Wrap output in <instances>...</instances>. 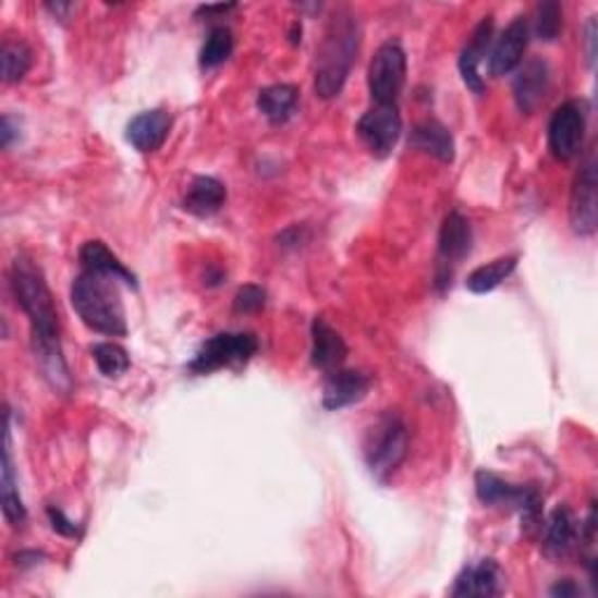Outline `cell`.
Segmentation results:
<instances>
[{
	"label": "cell",
	"instance_id": "6da1fadb",
	"mask_svg": "<svg viewBox=\"0 0 598 598\" xmlns=\"http://www.w3.org/2000/svg\"><path fill=\"white\" fill-rule=\"evenodd\" d=\"M10 285L14 300H17V306L28 318L30 346H34V355L42 379L50 383L57 393H71L73 379L61 349L59 314L42 269L34 260L20 255L10 269Z\"/></svg>",
	"mask_w": 598,
	"mask_h": 598
},
{
	"label": "cell",
	"instance_id": "7a4b0ae2",
	"mask_svg": "<svg viewBox=\"0 0 598 598\" xmlns=\"http://www.w3.org/2000/svg\"><path fill=\"white\" fill-rule=\"evenodd\" d=\"M361 22L353 12L337 10L332 14L316 54L314 85L320 99L330 101L342 94L355 63V54L361 50Z\"/></svg>",
	"mask_w": 598,
	"mask_h": 598
},
{
	"label": "cell",
	"instance_id": "3957f363",
	"mask_svg": "<svg viewBox=\"0 0 598 598\" xmlns=\"http://www.w3.org/2000/svg\"><path fill=\"white\" fill-rule=\"evenodd\" d=\"M71 304L85 326L99 334L124 337L126 318L118 279L83 269L71 285Z\"/></svg>",
	"mask_w": 598,
	"mask_h": 598
},
{
	"label": "cell",
	"instance_id": "277c9868",
	"mask_svg": "<svg viewBox=\"0 0 598 598\" xmlns=\"http://www.w3.org/2000/svg\"><path fill=\"white\" fill-rule=\"evenodd\" d=\"M410 454V430L400 414L383 412L363 442V456L371 477L386 484Z\"/></svg>",
	"mask_w": 598,
	"mask_h": 598
},
{
	"label": "cell",
	"instance_id": "5b68a950",
	"mask_svg": "<svg viewBox=\"0 0 598 598\" xmlns=\"http://www.w3.org/2000/svg\"><path fill=\"white\" fill-rule=\"evenodd\" d=\"M477 498L489 508H508L522 514V526L528 536L536 530H542V496L538 487H520V484H510L503 477H498L489 471H479L475 475Z\"/></svg>",
	"mask_w": 598,
	"mask_h": 598
},
{
	"label": "cell",
	"instance_id": "8992f818",
	"mask_svg": "<svg viewBox=\"0 0 598 598\" xmlns=\"http://www.w3.org/2000/svg\"><path fill=\"white\" fill-rule=\"evenodd\" d=\"M407 83V54L400 42H383L371 57L367 85L371 101L377 106H398V99Z\"/></svg>",
	"mask_w": 598,
	"mask_h": 598
},
{
	"label": "cell",
	"instance_id": "52a82bcc",
	"mask_svg": "<svg viewBox=\"0 0 598 598\" xmlns=\"http://www.w3.org/2000/svg\"><path fill=\"white\" fill-rule=\"evenodd\" d=\"M260 349V342L253 332H222L208 339L187 365L192 375H211L222 367L246 365Z\"/></svg>",
	"mask_w": 598,
	"mask_h": 598
},
{
	"label": "cell",
	"instance_id": "ba28073f",
	"mask_svg": "<svg viewBox=\"0 0 598 598\" xmlns=\"http://www.w3.org/2000/svg\"><path fill=\"white\" fill-rule=\"evenodd\" d=\"M587 132V110L582 101L561 103L552 120H549V150L561 161H569L579 155Z\"/></svg>",
	"mask_w": 598,
	"mask_h": 598
},
{
	"label": "cell",
	"instance_id": "9c48e42d",
	"mask_svg": "<svg viewBox=\"0 0 598 598\" xmlns=\"http://www.w3.org/2000/svg\"><path fill=\"white\" fill-rule=\"evenodd\" d=\"M473 251V228L471 220L463 213L451 211L438 239V285L447 288L451 285V277H454V267L461 265Z\"/></svg>",
	"mask_w": 598,
	"mask_h": 598
},
{
	"label": "cell",
	"instance_id": "30bf717a",
	"mask_svg": "<svg viewBox=\"0 0 598 598\" xmlns=\"http://www.w3.org/2000/svg\"><path fill=\"white\" fill-rule=\"evenodd\" d=\"M355 132H358L365 148L383 159L393 152V148L400 141L402 134V118L398 106H371L365 115L355 124Z\"/></svg>",
	"mask_w": 598,
	"mask_h": 598
},
{
	"label": "cell",
	"instance_id": "8fae6325",
	"mask_svg": "<svg viewBox=\"0 0 598 598\" xmlns=\"http://www.w3.org/2000/svg\"><path fill=\"white\" fill-rule=\"evenodd\" d=\"M598 222V197H596V157L594 152L579 167L573 192H571V224L575 234L591 236Z\"/></svg>",
	"mask_w": 598,
	"mask_h": 598
},
{
	"label": "cell",
	"instance_id": "7c38bea8",
	"mask_svg": "<svg viewBox=\"0 0 598 598\" xmlns=\"http://www.w3.org/2000/svg\"><path fill=\"white\" fill-rule=\"evenodd\" d=\"M528 38L530 28L526 17H514L493 45V50L489 54V73L496 77L510 75L522 63L528 47Z\"/></svg>",
	"mask_w": 598,
	"mask_h": 598
},
{
	"label": "cell",
	"instance_id": "4fadbf2b",
	"mask_svg": "<svg viewBox=\"0 0 598 598\" xmlns=\"http://www.w3.org/2000/svg\"><path fill=\"white\" fill-rule=\"evenodd\" d=\"M505 591V575L496 559H481L475 565H465L454 582L451 596L456 598H489Z\"/></svg>",
	"mask_w": 598,
	"mask_h": 598
},
{
	"label": "cell",
	"instance_id": "5bb4252c",
	"mask_svg": "<svg viewBox=\"0 0 598 598\" xmlns=\"http://www.w3.org/2000/svg\"><path fill=\"white\" fill-rule=\"evenodd\" d=\"M371 388V379L365 371L358 369H334L328 375L326 386H322V407L337 412L355 405L367 398Z\"/></svg>",
	"mask_w": 598,
	"mask_h": 598
},
{
	"label": "cell",
	"instance_id": "9a60e30c",
	"mask_svg": "<svg viewBox=\"0 0 598 598\" xmlns=\"http://www.w3.org/2000/svg\"><path fill=\"white\" fill-rule=\"evenodd\" d=\"M579 542V524L577 516L569 505H559L554 512L549 514L545 524V540H542V552L547 559L561 561L571 557L573 549Z\"/></svg>",
	"mask_w": 598,
	"mask_h": 598
},
{
	"label": "cell",
	"instance_id": "2e32d148",
	"mask_svg": "<svg viewBox=\"0 0 598 598\" xmlns=\"http://www.w3.org/2000/svg\"><path fill=\"white\" fill-rule=\"evenodd\" d=\"M491 38H493V17H484L473 30V38L463 47L461 59H459L463 83L475 94H484V89H487V85H484V80L479 75V63L484 61V57H489Z\"/></svg>",
	"mask_w": 598,
	"mask_h": 598
},
{
	"label": "cell",
	"instance_id": "e0dca14e",
	"mask_svg": "<svg viewBox=\"0 0 598 598\" xmlns=\"http://www.w3.org/2000/svg\"><path fill=\"white\" fill-rule=\"evenodd\" d=\"M171 115L167 110H145L126 124V141L138 152H157L171 132Z\"/></svg>",
	"mask_w": 598,
	"mask_h": 598
},
{
	"label": "cell",
	"instance_id": "ac0fdd59",
	"mask_svg": "<svg viewBox=\"0 0 598 598\" xmlns=\"http://www.w3.org/2000/svg\"><path fill=\"white\" fill-rule=\"evenodd\" d=\"M312 363L316 369L320 371H334L342 367L349 358V346L344 342V337L339 334L330 322L318 316L314 320V326H312Z\"/></svg>",
	"mask_w": 598,
	"mask_h": 598
},
{
	"label": "cell",
	"instance_id": "d6986e66",
	"mask_svg": "<svg viewBox=\"0 0 598 598\" xmlns=\"http://www.w3.org/2000/svg\"><path fill=\"white\" fill-rule=\"evenodd\" d=\"M547 89H549V66L542 59H530L528 63H524L520 75L514 77V101L522 112H526V115H530V112L542 103Z\"/></svg>",
	"mask_w": 598,
	"mask_h": 598
},
{
	"label": "cell",
	"instance_id": "ffe728a7",
	"mask_svg": "<svg viewBox=\"0 0 598 598\" xmlns=\"http://www.w3.org/2000/svg\"><path fill=\"white\" fill-rule=\"evenodd\" d=\"M228 202V187L213 175H197L187 187L183 208L197 218H211Z\"/></svg>",
	"mask_w": 598,
	"mask_h": 598
},
{
	"label": "cell",
	"instance_id": "44dd1931",
	"mask_svg": "<svg viewBox=\"0 0 598 598\" xmlns=\"http://www.w3.org/2000/svg\"><path fill=\"white\" fill-rule=\"evenodd\" d=\"M410 145L414 150H422L426 155H432L435 159L451 164L456 157V143L449 129L438 120H424L414 126L410 136Z\"/></svg>",
	"mask_w": 598,
	"mask_h": 598
},
{
	"label": "cell",
	"instance_id": "7402d4cb",
	"mask_svg": "<svg viewBox=\"0 0 598 598\" xmlns=\"http://www.w3.org/2000/svg\"><path fill=\"white\" fill-rule=\"evenodd\" d=\"M80 267L87 271L106 273V277L118 279L129 288H138L134 273L124 267V263L103 241H87V244H83V248H80Z\"/></svg>",
	"mask_w": 598,
	"mask_h": 598
},
{
	"label": "cell",
	"instance_id": "603a6c76",
	"mask_svg": "<svg viewBox=\"0 0 598 598\" xmlns=\"http://www.w3.org/2000/svg\"><path fill=\"white\" fill-rule=\"evenodd\" d=\"M297 87L293 85H271L265 87L257 96V110L271 122V124H285L295 115L297 108Z\"/></svg>",
	"mask_w": 598,
	"mask_h": 598
},
{
	"label": "cell",
	"instance_id": "cb8c5ba5",
	"mask_svg": "<svg viewBox=\"0 0 598 598\" xmlns=\"http://www.w3.org/2000/svg\"><path fill=\"white\" fill-rule=\"evenodd\" d=\"M0 487H3V514L8 524L20 526L26 520V508L22 503V496L17 491V481H14V465H12V440H10V422L5 432V451H3V479H0Z\"/></svg>",
	"mask_w": 598,
	"mask_h": 598
},
{
	"label": "cell",
	"instance_id": "d4e9b609",
	"mask_svg": "<svg viewBox=\"0 0 598 598\" xmlns=\"http://www.w3.org/2000/svg\"><path fill=\"white\" fill-rule=\"evenodd\" d=\"M516 269V257L508 255V257H498V260L481 265L475 271L467 273V290L475 295H487L491 290H496L505 279H510V273Z\"/></svg>",
	"mask_w": 598,
	"mask_h": 598
},
{
	"label": "cell",
	"instance_id": "484cf974",
	"mask_svg": "<svg viewBox=\"0 0 598 598\" xmlns=\"http://www.w3.org/2000/svg\"><path fill=\"white\" fill-rule=\"evenodd\" d=\"M234 52V36L228 26H216L211 34H208L202 52H199V66L202 69H218L228 61Z\"/></svg>",
	"mask_w": 598,
	"mask_h": 598
},
{
	"label": "cell",
	"instance_id": "4316f807",
	"mask_svg": "<svg viewBox=\"0 0 598 598\" xmlns=\"http://www.w3.org/2000/svg\"><path fill=\"white\" fill-rule=\"evenodd\" d=\"M91 355L96 367L101 369V375L108 379H118L122 375H126L129 367H132V358H129V353L112 342H101L91 346Z\"/></svg>",
	"mask_w": 598,
	"mask_h": 598
},
{
	"label": "cell",
	"instance_id": "83f0119b",
	"mask_svg": "<svg viewBox=\"0 0 598 598\" xmlns=\"http://www.w3.org/2000/svg\"><path fill=\"white\" fill-rule=\"evenodd\" d=\"M3 80L8 85L22 83L30 69V50L22 40H5L3 42Z\"/></svg>",
	"mask_w": 598,
	"mask_h": 598
},
{
	"label": "cell",
	"instance_id": "f1b7e54d",
	"mask_svg": "<svg viewBox=\"0 0 598 598\" xmlns=\"http://www.w3.org/2000/svg\"><path fill=\"white\" fill-rule=\"evenodd\" d=\"M561 30V8L554 0H545L538 8V20H536V36L545 42H554Z\"/></svg>",
	"mask_w": 598,
	"mask_h": 598
},
{
	"label": "cell",
	"instance_id": "f546056e",
	"mask_svg": "<svg viewBox=\"0 0 598 598\" xmlns=\"http://www.w3.org/2000/svg\"><path fill=\"white\" fill-rule=\"evenodd\" d=\"M267 304V293L260 285H244L239 288L234 297V312L236 314H257L263 312Z\"/></svg>",
	"mask_w": 598,
	"mask_h": 598
},
{
	"label": "cell",
	"instance_id": "4dcf8cb0",
	"mask_svg": "<svg viewBox=\"0 0 598 598\" xmlns=\"http://www.w3.org/2000/svg\"><path fill=\"white\" fill-rule=\"evenodd\" d=\"M47 516H50V524L59 533V536H66V538H77L80 536V526L75 522H71L69 516L63 514L59 508H47Z\"/></svg>",
	"mask_w": 598,
	"mask_h": 598
},
{
	"label": "cell",
	"instance_id": "1f68e13d",
	"mask_svg": "<svg viewBox=\"0 0 598 598\" xmlns=\"http://www.w3.org/2000/svg\"><path fill=\"white\" fill-rule=\"evenodd\" d=\"M549 594L557 596V598H573V596L579 594V587L575 585L573 579H561V582H557L552 589H549Z\"/></svg>",
	"mask_w": 598,
	"mask_h": 598
},
{
	"label": "cell",
	"instance_id": "d6a6232c",
	"mask_svg": "<svg viewBox=\"0 0 598 598\" xmlns=\"http://www.w3.org/2000/svg\"><path fill=\"white\" fill-rule=\"evenodd\" d=\"M14 138H17V129H14L10 115H3V122H0V141H3V148H10Z\"/></svg>",
	"mask_w": 598,
	"mask_h": 598
},
{
	"label": "cell",
	"instance_id": "836d02e7",
	"mask_svg": "<svg viewBox=\"0 0 598 598\" xmlns=\"http://www.w3.org/2000/svg\"><path fill=\"white\" fill-rule=\"evenodd\" d=\"M587 59H589V66H594V61H596V17H591L587 24Z\"/></svg>",
	"mask_w": 598,
	"mask_h": 598
},
{
	"label": "cell",
	"instance_id": "e575fe53",
	"mask_svg": "<svg viewBox=\"0 0 598 598\" xmlns=\"http://www.w3.org/2000/svg\"><path fill=\"white\" fill-rule=\"evenodd\" d=\"M236 5H202L199 10H197V14H206V17H211V14H228V12H232Z\"/></svg>",
	"mask_w": 598,
	"mask_h": 598
},
{
	"label": "cell",
	"instance_id": "d590c367",
	"mask_svg": "<svg viewBox=\"0 0 598 598\" xmlns=\"http://www.w3.org/2000/svg\"><path fill=\"white\" fill-rule=\"evenodd\" d=\"M300 36H302V26H300V24H295V26H293V30H290V42L297 45V42L302 40Z\"/></svg>",
	"mask_w": 598,
	"mask_h": 598
}]
</instances>
